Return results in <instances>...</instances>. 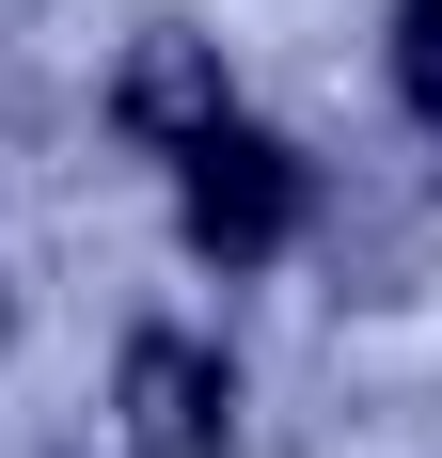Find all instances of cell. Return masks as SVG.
<instances>
[{"mask_svg":"<svg viewBox=\"0 0 442 458\" xmlns=\"http://www.w3.org/2000/svg\"><path fill=\"white\" fill-rule=\"evenodd\" d=\"M174 206H190V253H221V269H268L285 237H301V158L268 127H206L174 158Z\"/></svg>","mask_w":442,"mask_h":458,"instance_id":"6da1fadb","label":"cell"},{"mask_svg":"<svg viewBox=\"0 0 442 458\" xmlns=\"http://www.w3.org/2000/svg\"><path fill=\"white\" fill-rule=\"evenodd\" d=\"M221 427H237V364L190 348V332H142L127 348V443L142 458H221Z\"/></svg>","mask_w":442,"mask_h":458,"instance_id":"7a4b0ae2","label":"cell"},{"mask_svg":"<svg viewBox=\"0 0 442 458\" xmlns=\"http://www.w3.org/2000/svg\"><path fill=\"white\" fill-rule=\"evenodd\" d=\"M111 111H127V142H158V158H190L206 127H237V95H221V47H206V32H142L127 80H111Z\"/></svg>","mask_w":442,"mask_h":458,"instance_id":"3957f363","label":"cell"},{"mask_svg":"<svg viewBox=\"0 0 442 458\" xmlns=\"http://www.w3.org/2000/svg\"><path fill=\"white\" fill-rule=\"evenodd\" d=\"M395 95L442 127V0H411V16H395Z\"/></svg>","mask_w":442,"mask_h":458,"instance_id":"277c9868","label":"cell"}]
</instances>
